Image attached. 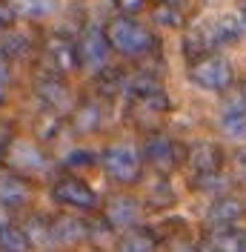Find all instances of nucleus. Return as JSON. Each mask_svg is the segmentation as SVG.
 <instances>
[{"label": "nucleus", "mask_w": 246, "mask_h": 252, "mask_svg": "<svg viewBox=\"0 0 246 252\" xmlns=\"http://www.w3.org/2000/svg\"><path fill=\"white\" fill-rule=\"evenodd\" d=\"M97 163L106 172L109 181H115L121 187H135L140 178H143V155H140L135 146H126V143H112V146H106L97 155Z\"/></svg>", "instance_id": "obj_2"}, {"label": "nucleus", "mask_w": 246, "mask_h": 252, "mask_svg": "<svg viewBox=\"0 0 246 252\" xmlns=\"http://www.w3.org/2000/svg\"><path fill=\"white\" fill-rule=\"evenodd\" d=\"M34 97L40 100L43 109L52 112H66L72 109V92H69V83H66V75L55 72L49 66V72H40L34 78Z\"/></svg>", "instance_id": "obj_8"}, {"label": "nucleus", "mask_w": 246, "mask_h": 252, "mask_svg": "<svg viewBox=\"0 0 246 252\" xmlns=\"http://www.w3.org/2000/svg\"><path fill=\"white\" fill-rule=\"evenodd\" d=\"M20 226L26 229L31 247H52V226L46 215H29Z\"/></svg>", "instance_id": "obj_27"}, {"label": "nucleus", "mask_w": 246, "mask_h": 252, "mask_svg": "<svg viewBox=\"0 0 246 252\" xmlns=\"http://www.w3.org/2000/svg\"><path fill=\"white\" fill-rule=\"evenodd\" d=\"M160 3H178V6H184V0H160Z\"/></svg>", "instance_id": "obj_36"}, {"label": "nucleus", "mask_w": 246, "mask_h": 252, "mask_svg": "<svg viewBox=\"0 0 246 252\" xmlns=\"http://www.w3.org/2000/svg\"><path fill=\"white\" fill-rule=\"evenodd\" d=\"M112 6L121 12V15H135L138 17L146 6H149V0H112Z\"/></svg>", "instance_id": "obj_30"}, {"label": "nucleus", "mask_w": 246, "mask_h": 252, "mask_svg": "<svg viewBox=\"0 0 246 252\" xmlns=\"http://www.w3.org/2000/svg\"><path fill=\"white\" fill-rule=\"evenodd\" d=\"M106 32L112 52H118L129 61H143V58H152L160 49V40L154 37V32L149 26H143L135 15H112L106 20Z\"/></svg>", "instance_id": "obj_1"}, {"label": "nucleus", "mask_w": 246, "mask_h": 252, "mask_svg": "<svg viewBox=\"0 0 246 252\" xmlns=\"http://www.w3.org/2000/svg\"><path fill=\"white\" fill-rule=\"evenodd\" d=\"M43 61L61 72V75H72L80 69V58H77V40H72L63 32H52L43 40Z\"/></svg>", "instance_id": "obj_9"}, {"label": "nucleus", "mask_w": 246, "mask_h": 252, "mask_svg": "<svg viewBox=\"0 0 246 252\" xmlns=\"http://www.w3.org/2000/svg\"><path fill=\"white\" fill-rule=\"evenodd\" d=\"M175 201H178V195H175V189H172V181L169 175H160L157 172V181L152 184V189H149V195H146V206L149 209H169V206H175Z\"/></svg>", "instance_id": "obj_25"}, {"label": "nucleus", "mask_w": 246, "mask_h": 252, "mask_svg": "<svg viewBox=\"0 0 246 252\" xmlns=\"http://www.w3.org/2000/svg\"><path fill=\"white\" fill-rule=\"evenodd\" d=\"M217 40L212 32V20L209 23H195V26H184V37H181V52L189 63L200 61L206 55L217 52Z\"/></svg>", "instance_id": "obj_11"}, {"label": "nucleus", "mask_w": 246, "mask_h": 252, "mask_svg": "<svg viewBox=\"0 0 246 252\" xmlns=\"http://www.w3.org/2000/svg\"><path fill=\"white\" fill-rule=\"evenodd\" d=\"M49 226H52L55 247H75L86 241V218L80 215H55L49 218Z\"/></svg>", "instance_id": "obj_15"}, {"label": "nucleus", "mask_w": 246, "mask_h": 252, "mask_svg": "<svg viewBox=\"0 0 246 252\" xmlns=\"http://www.w3.org/2000/svg\"><path fill=\"white\" fill-rule=\"evenodd\" d=\"M217 124H220V132L229 141H246V103L241 94L223 103Z\"/></svg>", "instance_id": "obj_17"}, {"label": "nucleus", "mask_w": 246, "mask_h": 252, "mask_svg": "<svg viewBox=\"0 0 246 252\" xmlns=\"http://www.w3.org/2000/svg\"><path fill=\"white\" fill-rule=\"evenodd\" d=\"M77 58H80V69L83 72H100L103 66L112 61V43H109L106 32L100 26H86L83 34L77 37Z\"/></svg>", "instance_id": "obj_7"}, {"label": "nucleus", "mask_w": 246, "mask_h": 252, "mask_svg": "<svg viewBox=\"0 0 246 252\" xmlns=\"http://www.w3.org/2000/svg\"><path fill=\"white\" fill-rule=\"evenodd\" d=\"M94 160H97V158H94L92 152H86V149H72L69 158H66V166H69V169H80V166H89Z\"/></svg>", "instance_id": "obj_31"}, {"label": "nucleus", "mask_w": 246, "mask_h": 252, "mask_svg": "<svg viewBox=\"0 0 246 252\" xmlns=\"http://www.w3.org/2000/svg\"><path fill=\"white\" fill-rule=\"evenodd\" d=\"M244 215H246V206L232 195H217L206 209V218L212 223H238Z\"/></svg>", "instance_id": "obj_21"}, {"label": "nucleus", "mask_w": 246, "mask_h": 252, "mask_svg": "<svg viewBox=\"0 0 246 252\" xmlns=\"http://www.w3.org/2000/svg\"><path fill=\"white\" fill-rule=\"evenodd\" d=\"M0 250L6 252H23V250H31L29 244V235H26V229L20 226V223H6L3 229H0Z\"/></svg>", "instance_id": "obj_28"}, {"label": "nucleus", "mask_w": 246, "mask_h": 252, "mask_svg": "<svg viewBox=\"0 0 246 252\" xmlns=\"http://www.w3.org/2000/svg\"><path fill=\"white\" fill-rule=\"evenodd\" d=\"M212 32H215L217 46H235V43L244 40V34H246L238 15H220L217 20H212Z\"/></svg>", "instance_id": "obj_23"}, {"label": "nucleus", "mask_w": 246, "mask_h": 252, "mask_svg": "<svg viewBox=\"0 0 246 252\" xmlns=\"http://www.w3.org/2000/svg\"><path fill=\"white\" fill-rule=\"evenodd\" d=\"M31 181L20 172H0V204L9 209H23L31 204Z\"/></svg>", "instance_id": "obj_14"}, {"label": "nucleus", "mask_w": 246, "mask_h": 252, "mask_svg": "<svg viewBox=\"0 0 246 252\" xmlns=\"http://www.w3.org/2000/svg\"><path fill=\"white\" fill-rule=\"evenodd\" d=\"M37 49V40L29 29H20V26H9L6 32H0V55L6 58L9 63H17V61H26L34 55Z\"/></svg>", "instance_id": "obj_13"}, {"label": "nucleus", "mask_w": 246, "mask_h": 252, "mask_svg": "<svg viewBox=\"0 0 246 252\" xmlns=\"http://www.w3.org/2000/svg\"><path fill=\"white\" fill-rule=\"evenodd\" d=\"M115 247H118V250H126V252H135V250L146 252V250H157L160 241H157V232H154V229L135 223V226L123 229V235L115 241Z\"/></svg>", "instance_id": "obj_20"}, {"label": "nucleus", "mask_w": 246, "mask_h": 252, "mask_svg": "<svg viewBox=\"0 0 246 252\" xmlns=\"http://www.w3.org/2000/svg\"><path fill=\"white\" fill-rule=\"evenodd\" d=\"M3 166L20 175H34L43 172L49 166V158L43 152V143L40 141H26V138H9L6 143V152H3Z\"/></svg>", "instance_id": "obj_5"}, {"label": "nucleus", "mask_w": 246, "mask_h": 252, "mask_svg": "<svg viewBox=\"0 0 246 252\" xmlns=\"http://www.w3.org/2000/svg\"><path fill=\"white\" fill-rule=\"evenodd\" d=\"M154 26H160V29L166 32H181L186 26V15H184V6H178V3H154L152 12H149Z\"/></svg>", "instance_id": "obj_22"}, {"label": "nucleus", "mask_w": 246, "mask_h": 252, "mask_svg": "<svg viewBox=\"0 0 246 252\" xmlns=\"http://www.w3.org/2000/svg\"><path fill=\"white\" fill-rule=\"evenodd\" d=\"M17 20H20V17H17L12 0H0V32H6L9 26H15Z\"/></svg>", "instance_id": "obj_32"}, {"label": "nucleus", "mask_w": 246, "mask_h": 252, "mask_svg": "<svg viewBox=\"0 0 246 252\" xmlns=\"http://www.w3.org/2000/svg\"><path fill=\"white\" fill-rule=\"evenodd\" d=\"M9 86H12V63L0 55V106L9 97Z\"/></svg>", "instance_id": "obj_29"}, {"label": "nucleus", "mask_w": 246, "mask_h": 252, "mask_svg": "<svg viewBox=\"0 0 246 252\" xmlns=\"http://www.w3.org/2000/svg\"><path fill=\"white\" fill-rule=\"evenodd\" d=\"M92 86H94V94H97L100 100H115V97L123 94V89H126V72L109 63V66H103L100 72L92 75Z\"/></svg>", "instance_id": "obj_18"}, {"label": "nucleus", "mask_w": 246, "mask_h": 252, "mask_svg": "<svg viewBox=\"0 0 246 252\" xmlns=\"http://www.w3.org/2000/svg\"><path fill=\"white\" fill-rule=\"evenodd\" d=\"M184 163L189 166V172L195 178H203V175H217L226 169V152L212 141H200V143H192L186 149V158Z\"/></svg>", "instance_id": "obj_10"}, {"label": "nucleus", "mask_w": 246, "mask_h": 252, "mask_svg": "<svg viewBox=\"0 0 246 252\" xmlns=\"http://www.w3.org/2000/svg\"><path fill=\"white\" fill-rule=\"evenodd\" d=\"M232 166H235V172L244 175L246 178V149H238L235 155H232Z\"/></svg>", "instance_id": "obj_33"}, {"label": "nucleus", "mask_w": 246, "mask_h": 252, "mask_svg": "<svg viewBox=\"0 0 246 252\" xmlns=\"http://www.w3.org/2000/svg\"><path fill=\"white\" fill-rule=\"evenodd\" d=\"M12 209H9V206H3L0 204V229H3V226H6V223H12Z\"/></svg>", "instance_id": "obj_34"}, {"label": "nucleus", "mask_w": 246, "mask_h": 252, "mask_svg": "<svg viewBox=\"0 0 246 252\" xmlns=\"http://www.w3.org/2000/svg\"><path fill=\"white\" fill-rule=\"evenodd\" d=\"M103 124V109H100V103L97 100H80L75 103L72 109H69V129L75 132V135H94L97 129Z\"/></svg>", "instance_id": "obj_16"}, {"label": "nucleus", "mask_w": 246, "mask_h": 252, "mask_svg": "<svg viewBox=\"0 0 246 252\" xmlns=\"http://www.w3.org/2000/svg\"><path fill=\"white\" fill-rule=\"evenodd\" d=\"M52 198H55V204L66 206V209H77V212H94L100 206L94 187L77 175H61L52 184Z\"/></svg>", "instance_id": "obj_6"}, {"label": "nucleus", "mask_w": 246, "mask_h": 252, "mask_svg": "<svg viewBox=\"0 0 246 252\" xmlns=\"http://www.w3.org/2000/svg\"><path fill=\"white\" fill-rule=\"evenodd\" d=\"M203 244L209 250H246V232L238 223H212Z\"/></svg>", "instance_id": "obj_19"}, {"label": "nucleus", "mask_w": 246, "mask_h": 252, "mask_svg": "<svg viewBox=\"0 0 246 252\" xmlns=\"http://www.w3.org/2000/svg\"><path fill=\"white\" fill-rule=\"evenodd\" d=\"M189 80L206 92H229L235 86V69L223 55L212 52L200 61L189 63Z\"/></svg>", "instance_id": "obj_3"}, {"label": "nucleus", "mask_w": 246, "mask_h": 252, "mask_svg": "<svg viewBox=\"0 0 246 252\" xmlns=\"http://www.w3.org/2000/svg\"><path fill=\"white\" fill-rule=\"evenodd\" d=\"M17 17H29V20H46L58 12V0H12Z\"/></svg>", "instance_id": "obj_26"}, {"label": "nucleus", "mask_w": 246, "mask_h": 252, "mask_svg": "<svg viewBox=\"0 0 246 252\" xmlns=\"http://www.w3.org/2000/svg\"><path fill=\"white\" fill-rule=\"evenodd\" d=\"M184 158H186V146L166 132H152L143 141V160L160 175H172L178 166H184Z\"/></svg>", "instance_id": "obj_4"}, {"label": "nucleus", "mask_w": 246, "mask_h": 252, "mask_svg": "<svg viewBox=\"0 0 246 252\" xmlns=\"http://www.w3.org/2000/svg\"><path fill=\"white\" fill-rule=\"evenodd\" d=\"M63 126L66 124H63L61 112L43 109L40 115H37V121H34V141H40L43 146H46V143H52L63 132Z\"/></svg>", "instance_id": "obj_24"}, {"label": "nucleus", "mask_w": 246, "mask_h": 252, "mask_svg": "<svg viewBox=\"0 0 246 252\" xmlns=\"http://www.w3.org/2000/svg\"><path fill=\"white\" fill-rule=\"evenodd\" d=\"M238 17H241V23H244V29H246V6L241 9V15H238Z\"/></svg>", "instance_id": "obj_35"}, {"label": "nucleus", "mask_w": 246, "mask_h": 252, "mask_svg": "<svg viewBox=\"0 0 246 252\" xmlns=\"http://www.w3.org/2000/svg\"><path fill=\"white\" fill-rule=\"evenodd\" d=\"M100 215H103L115 229H129V226L140 223L143 204H140L138 198H132V195H115L112 201H106V206H103Z\"/></svg>", "instance_id": "obj_12"}]
</instances>
